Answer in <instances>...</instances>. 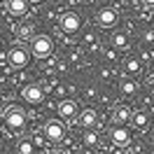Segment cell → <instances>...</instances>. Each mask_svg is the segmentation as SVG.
Returning a JSON list of instances; mask_svg holds the SVG:
<instances>
[{
	"instance_id": "obj_1",
	"label": "cell",
	"mask_w": 154,
	"mask_h": 154,
	"mask_svg": "<svg viewBox=\"0 0 154 154\" xmlns=\"http://www.w3.org/2000/svg\"><path fill=\"white\" fill-rule=\"evenodd\" d=\"M42 133H45V138H47L49 143H63L66 140V135H68V126L63 119H47L45 122V126H42Z\"/></svg>"
},
{
	"instance_id": "obj_2",
	"label": "cell",
	"mask_w": 154,
	"mask_h": 154,
	"mask_svg": "<svg viewBox=\"0 0 154 154\" xmlns=\"http://www.w3.org/2000/svg\"><path fill=\"white\" fill-rule=\"evenodd\" d=\"M2 117H5V126L10 128L12 133H21L26 128V112L19 105H10L2 112Z\"/></svg>"
},
{
	"instance_id": "obj_3",
	"label": "cell",
	"mask_w": 154,
	"mask_h": 154,
	"mask_svg": "<svg viewBox=\"0 0 154 154\" xmlns=\"http://www.w3.org/2000/svg\"><path fill=\"white\" fill-rule=\"evenodd\" d=\"M30 54L35 58H49L54 54V40L49 35H35L30 40Z\"/></svg>"
},
{
	"instance_id": "obj_4",
	"label": "cell",
	"mask_w": 154,
	"mask_h": 154,
	"mask_svg": "<svg viewBox=\"0 0 154 154\" xmlns=\"http://www.w3.org/2000/svg\"><path fill=\"white\" fill-rule=\"evenodd\" d=\"M58 28H61V33H66V35H75L77 30L82 28V17L77 12H63L58 17Z\"/></svg>"
},
{
	"instance_id": "obj_5",
	"label": "cell",
	"mask_w": 154,
	"mask_h": 154,
	"mask_svg": "<svg viewBox=\"0 0 154 154\" xmlns=\"http://www.w3.org/2000/svg\"><path fill=\"white\" fill-rule=\"evenodd\" d=\"M30 54L26 47H21V45H14V47H10V51H7V63H10L12 68H26L30 63Z\"/></svg>"
},
{
	"instance_id": "obj_6",
	"label": "cell",
	"mask_w": 154,
	"mask_h": 154,
	"mask_svg": "<svg viewBox=\"0 0 154 154\" xmlns=\"http://www.w3.org/2000/svg\"><path fill=\"white\" fill-rule=\"evenodd\" d=\"M110 143L117 145V147L128 145L131 143V131H128L124 124H112L110 126Z\"/></svg>"
},
{
	"instance_id": "obj_7",
	"label": "cell",
	"mask_w": 154,
	"mask_h": 154,
	"mask_svg": "<svg viewBox=\"0 0 154 154\" xmlns=\"http://www.w3.org/2000/svg\"><path fill=\"white\" fill-rule=\"evenodd\" d=\"M117 12L112 10V7H103V10H98V14H96V23L100 26V28H112L117 23Z\"/></svg>"
},
{
	"instance_id": "obj_8",
	"label": "cell",
	"mask_w": 154,
	"mask_h": 154,
	"mask_svg": "<svg viewBox=\"0 0 154 154\" xmlns=\"http://www.w3.org/2000/svg\"><path fill=\"white\" fill-rule=\"evenodd\" d=\"M21 96H23V100H26V103L38 105V103H42V98H45V91H42V87H40V84H28V87L21 91Z\"/></svg>"
},
{
	"instance_id": "obj_9",
	"label": "cell",
	"mask_w": 154,
	"mask_h": 154,
	"mask_svg": "<svg viewBox=\"0 0 154 154\" xmlns=\"http://www.w3.org/2000/svg\"><path fill=\"white\" fill-rule=\"evenodd\" d=\"M77 115H79V110H77V103H75V100H61V103H58V117H61L63 122L75 119Z\"/></svg>"
},
{
	"instance_id": "obj_10",
	"label": "cell",
	"mask_w": 154,
	"mask_h": 154,
	"mask_svg": "<svg viewBox=\"0 0 154 154\" xmlns=\"http://www.w3.org/2000/svg\"><path fill=\"white\" fill-rule=\"evenodd\" d=\"M131 110L126 105H117V107H112L110 110V122L112 124H126V122H131Z\"/></svg>"
},
{
	"instance_id": "obj_11",
	"label": "cell",
	"mask_w": 154,
	"mask_h": 154,
	"mask_svg": "<svg viewBox=\"0 0 154 154\" xmlns=\"http://www.w3.org/2000/svg\"><path fill=\"white\" fill-rule=\"evenodd\" d=\"M7 12H10L12 17H26L28 0H7Z\"/></svg>"
},
{
	"instance_id": "obj_12",
	"label": "cell",
	"mask_w": 154,
	"mask_h": 154,
	"mask_svg": "<svg viewBox=\"0 0 154 154\" xmlns=\"http://www.w3.org/2000/svg\"><path fill=\"white\" fill-rule=\"evenodd\" d=\"M79 124L84 126V128H96V124H98V115H96V110H91V107L82 110V112H79Z\"/></svg>"
},
{
	"instance_id": "obj_13",
	"label": "cell",
	"mask_w": 154,
	"mask_h": 154,
	"mask_svg": "<svg viewBox=\"0 0 154 154\" xmlns=\"http://www.w3.org/2000/svg\"><path fill=\"white\" fill-rule=\"evenodd\" d=\"M131 124H133V128H138V131H145V128L149 126V115H147L145 110H138V112L131 115Z\"/></svg>"
},
{
	"instance_id": "obj_14",
	"label": "cell",
	"mask_w": 154,
	"mask_h": 154,
	"mask_svg": "<svg viewBox=\"0 0 154 154\" xmlns=\"http://www.w3.org/2000/svg\"><path fill=\"white\" fill-rule=\"evenodd\" d=\"M140 70H143V61L140 58H135V56L124 58V72L126 75H138Z\"/></svg>"
},
{
	"instance_id": "obj_15",
	"label": "cell",
	"mask_w": 154,
	"mask_h": 154,
	"mask_svg": "<svg viewBox=\"0 0 154 154\" xmlns=\"http://www.w3.org/2000/svg\"><path fill=\"white\" fill-rule=\"evenodd\" d=\"M119 91H122V96H135L138 94V84H135L133 79H124L119 84Z\"/></svg>"
},
{
	"instance_id": "obj_16",
	"label": "cell",
	"mask_w": 154,
	"mask_h": 154,
	"mask_svg": "<svg viewBox=\"0 0 154 154\" xmlns=\"http://www.w3.org/2000/svg\"><path fill=\"white\" fill-rule=\"evenodd\" d=\"M82 140H84L87 147H96V145H98V133L94 131V128H87L84 135H82Z\"/></svg>"
},
{
	"instance_id": "obj_17",
	"label": "cell",
	"mask_w": 154,
	"mask_h": 154,
	"mask_svg": "<svg viewBox=\"0 0 154 154\" xmlns=\"http://www.w3.org/2000/svg\"><path fill=\"white\" fill-rule=\"evenodd\" d=\"M17 149H19V154H33L35 152V147H33V143H30L28 138H21L19 143H17Z\"/></svg>"
},
{
	"instance_id": "obj_18",
	"label": "cell",
	"mask_w": 154,
	"mask_h": 154,
	"mask_svg": "<svg viewBox=\"0 0 154 154\" xmlns=\"http://www.w3.org/2000/svg\"><path fill=\"white\" fill-rule=\"evenodd\" d=\"M112 45H115L117 49H126L128 47V38H126L124 33H115V35H112Z\"/></svg>"
},
{
	"instance_id": "obj_19",
	"label": "cell",
	"mask_w": 154,
	"mask_h": 154,
	"mask_svg": "<svg viewBox=\"0 0 154 154\" xmlns=\"http://www.w3.org/2000/svg\"><path fill=\"white\" fill-rule=\"evenodd\" d=\"M143 40H145V42H152V45H154V30H145V33H143Z\"/></svg>"
},
{
	"instance_id": "obj_20",
	"label": "cell",
	"mask_w": 154,
	"mask_h": 154,
	"mask_svg": "<svg viewBox=\"0 0 154 154\" xmlns=\"http://www.w3.org/2000/svg\"><path fill=\"white\" fill-rule=\"evenodd\" d=\"M30 35V26H21L19 28V38H28Z\"/></svg>"
},
{
	"instance_id": "obj_21",
	"label": "cell",
	"mask_w": 154,
	"mask_h": 154,
	"mask_svg": "<svg viewBox=\"0 0 154 154\" xmlns=\"http://www.w3.org/2000/svg\"><path fill=\"white\" fill-rule=\"evenodd\" d=\"M140 2H143L147 10H154V0H140Z\"/></svg>"
},
{
	"instance_id": "obj_22",
	"label": "cell",
	"mask_w": 154,
	"mask_h": 154,
	"mask_svg": "<svg viewBox=\"0 0 154 154\" xmlns=\"http://www.w3.org/2000/svg\"><path fill=\"white\" fill-rule=\"evenodd\" d=\"M112 154H124V152H122V149H115V152H112Z\"/></svg>"
},
{
	"instance_id": "obj_23",
	"label": "cell",
	"mask_w": 154,
	"mask_h": 154,
	"mask_svg": "<svg viewBox=\"0 0 154 154\" xmlns=\"http://www.w3.org/2000/svg\"><path fill=\"white\" fill-rule=\"evenodd\" d=\"M28 2H42V0H28Z\"/></svg>"
},
{
	"instance_id": "obj_24",
	"label": "cell",
	"mask_w": 154,
	"mask_h": 154,
	"mask_svg": "<svg viewBox=\"0 0 154 154\" xmlns=\"http://www.w3.org/2000/svg\"><path fill=\"white\" fill-rule=\"evenodd\" d=\"M0 54H2V45H0Z\"/></svg>"
},
{
	"instance_id": "obj_25",
	"label": "cell",
	"mask_w": 154,
	"mask_h": 154,
	"mask_svg": "<svg viewBox=\"0 0 154 154\" xmlns=\"http://www.w3.org/2000/svg\"><path fill=\"white\" fill-rule=\"evenodd\" d=\"M152 68H154V61H152Z\"/></svg>"
}]
</instances>
